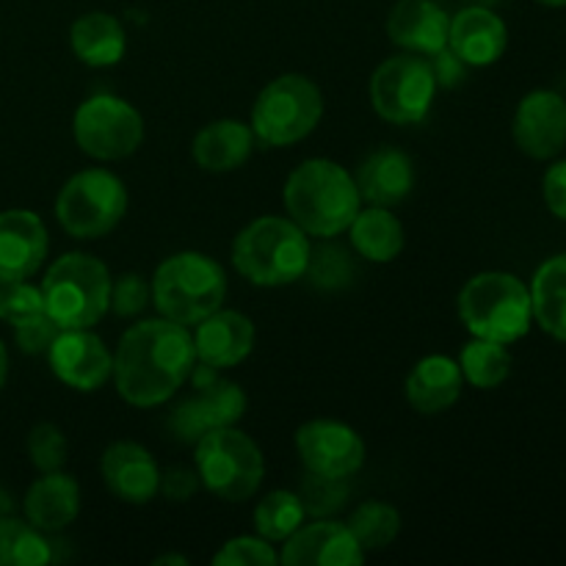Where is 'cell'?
<instances>
[{
    "mask_svg": "<svg viewBox=\"0 0 566 566\" xmlns=\"http://www.w3.org/2000/svg\"><path fill=\"white\" fill-rule=\"evenodd\" d=\"M53 562V545L28 520H0V566H44Z\"/></svg>",
    "mask_w": 566,
    "mask_h": 566,
    "instance_id": "cell-29",
    "label": "cell"
},
{
    "mask_svg": "<svg viewBox=\"0 0 566 566\" xmlns=\"http://www.w3.org/2000/svg\"><path fill=\"white\" fill-rule=\"evenodd\" d=\"M307 274L313 276L315 285L340 287L352 276V263H348L340 249H324V252H318V258H310Z\"/></svg>",
    "mask_w": 566,
    "mask_h": 566,
    "instance_id": "cell-39",
    "label": "cell"
},
{
    "mask_svg": "<svg viewBox=\"0 0 566 566\" xmlns=\"http://www.w3.org/2000/svg\"><path fill=\"white\" fill-rule=\"evenodd\" d=\"M59 326H55V321L50 318L48 313L42 315H33V318L22 321V324L14 326V343L20 352L25 354H48L50 343L55 340V335H59Z\"/></svg>",
    "mask_w": 566,
    "mask_h": 566,
    "instance_id": "cell-38",
    "label": "cell"
},
{
    "mask_svg": "<svg viewBox=\"0 0 566 566\" xmlns=\"http://www.w3.org/2000/svg\"><path fill=\"white\" fill-rule=\"evenodd\" d=\"M197 365L193 335L169 318L133 324L114 352V385L130 407H160L169 401Z\"/></svg>",
    "mask_w": 566,
    "mask_h": 566,
    "instance_id": "cell-1",
    "label": "cell"
},
{
    "mask_svg": "<svg viewBox=\"0 0 566 566\" xmlns=\"http://www.w3.org/2000/svg\"><path fill=\"white\" fill-rule=\"evenodd\" d=\"M254 324L235 310H216L193 326V352L197 363L208 368H235L252 354Z\"/></svg>",
    "mask_w": 566,
    "mask_h": 566,
    "instance_id": "cell-19",
    "label": "cell"
},
{
    "mask_svg": "<svg viewBox=\"0 0 566 566\" xmlns=\"http://www.w3.org/2000/svg\"><path fill=\"white\" fill-rule=\"evenodd\" d=\"M254 142L258 138L247 122L216 119L193 136L191 155L199 169L210 171V175H227L247 164Z\"/></svg>",
    "mask_w": 566,
    "mask_h": 566,
    "instance_id": "cell-25",
    "label": "cell"
},
{
    "mask_svg": "<svg viewBox=\"0 0 566 566\" xmlns=\"http://www.w3.org/2000/svg\"><path fill=\"white\" fill-rule=\"evenodd\" d=\"M429 64H431V72H434L437 88L459 86V83L464 81V75H468V64H464L451 48H442L440 53L429 55Z\"/></svg>",
    "mask_w": 566,
    "mask_h": 566,
    "instance_id": "cell-41",
    "label": "cell"
},
{
    "mask_svg": "<svg viewBox=\"0 0 566 566\" xmlns=\"http://www.w3.org/2000/svg\"><path fill=\"white\" fill-rule=\"evenodd\" d=\"M346 232L352 235L354 252L370 263H390L403 249V227L390 208H359Z\"/></svg>",
    "mask_w": 566,
    "mask_h": 566,
    "instance_id": "cell-27",
    "label": "cell"
},
{
    "mask_svg": "<svg viewBox=\"0 0 566 566\" xmlns=\"http://www.w3.org/2000/svg\"><path fill=\"white\" fill-rule=\"evenodd\" d=\"M296 453L304 470L324 479H352L365 464V442L340 420H310L296 431Z\"/></svg>",
    "mask_w": 566,
    "mask_h": 566,
    "instance_id": "cell-13",
    "label": "cell"
},
{
    "mask_svg": "<svg viewBox=\"0 0 566 566\" xmlns=\"http://www.w3.org/2000/svg\"><path fill=\"white\" fill-rule=\"evenodd\" d=\"M191 381L197 392L169 415V429L180 442L197 446L208 431L235 426L247 415V392L235 381L219 379L216 368L197 363Z\"/></svg>",
    "mask_w": 566,
    "mask_h": 566,
    "instance_id": "cell-12",
    "label": "cell"
},
{
    "mask_svg": "<svg viewBox=\"0 0 566 566\" xmlns=\"http://www.w3.org/2000/svg\"><path fill=\"white\" fill-rule=\"evenodd\" d=\"M280 562L285 566H359L365 551L357 545L348 525L335 520L302 525L287 542H282Z\"/></svg>",
    "mask_w": 566,
    "mask_h": 566,
    "instance_id": "cell-17",
    "label": "cell"
},
{
    "mask_svg": "<svg viewBox=\"0 0 566 566\" xmlns=\"http://www.w3.org/2000/svg\"><path fill=\"white\" fill-rule=\"evenodd\" d=\"M542 197H545L547 210H551L556 219L566 221V158L556 160V164L545 171Z\"/></svg>",
    "mask_w": 566,
    "mask_h": 566,
    "instance_id": "cell-40",
    "label": "cell"
},
{
    "mask_svg": "<svg viewBox=\"0 0 566 566\" xmlns=\"http://www.w3.org/2000/svg\"><path fill=\"white\" fill-rule=\"evenodd\" d=\"M149 302H153V287L142 274H122L119 280L111 282V310L122 318L138 315L147 310Z\"/></svg>",
    "mask_w": 566,
    "mask_h": 566,
    "instance_id": "cell-37",
    "label": "cell"
},
{
    "mask_svg": "<svg viewBox=\"0 0 566 566\" xmlns=\"http://www.w3.org/2000/svg\"><path fill=\"white\" fill-rule=\"evenodd\" d=\"M155 564H182V566H186L188 562H186V558H180V556H160V558H155Z\"/></svg>",
    "mask_w": 566,
    "mask_h": 566,
    "instance_id": "cell-45",
    "label": "cell"
},
{
    "mask_svg": "<svg viewBox=\"0 0 566 566\" xmlns=\"http://www.w3.org/2000/svg\"><path fill=\"white\" fill-rule=\"evenodd\" d=\"M197 473L208 492L227 503H243L265 479V457L258 442L235 426L208 431L197 440Z\"/></svg>",
    "mask_w": 566,
    "mask_h": 566,
    "instance_id": "cell-8",
    "label": "cell"
},
{
    "mask_svg": "<svg viewBox=\"0 0 566 566\" xmlns=\"http://www.w3.org/2000/svg\"><path fill=\"white\" fill-rule=\"evenodd\" d=\"M55 379L81 392H94L114 374V354L92 329H61L48 348Z\"/></svg>",
    "mask_w": 566,
    "mask_h": 566,
    "instance_id": "cell-15",
    "label": "cell"
},
{
    "mask_svg": "<svg viewBox=\"0 0 566 566\" xmlns=\"http://www.w3.org/2000/svg\"><path fill=\"white\" fill-rule=\"evenodd\" d=\"M464 387L462 368L446 354L423 357L407 376V401L420 415H440L459 401Z\"/></svg>",
    "mask_w": 566,
    "mask_h": 566,
    "instance_id": "cell-24",
    "label": "cell"
},
{
    "mask_svg": "<svg viewBox=\"0 0 566 566\" xmlns=\"http://www.w3.org/2000/svg\"><path fill=\"white\" fill-rule=\"evenodd\" d=\"M99 473L111 495L119 501L144 506L160 492V468L153 453L138 442L119 440L105 448L99 459Z\"/></svg>",
    "mask_w": 566,
    "mask_h": 566,
    "instance_id": "cell-18",
    "label": "cell"
},
{
    "mask_svg": "<svg viewBox=\"0 0 566 566\" xmlns=\"http://www.w3.org/2000/svg\"><path fill=\"white\" fill-rule=\"evenodd\" d=\"M528 287L536 324L551 337L566 343V252L545 260Z\"/></svg>",
    "mask_w": 566,
    "mask_h": 566,
    "instance_id": "cell-28",
    "label": "cell"
},
{
    "mask_svg": "<svg viewBox=\"0 0 566 566\" xmlns=\"http://www.w3.org/2000/svg\"><path fill=\"white\" fill-rule=\"evenodd\" d=\"M70 44L77 61L103 70V66L119 64L127 50V33L114 14L88 11L72 22Z\"/></svg>",
    "mask_w": 566,
    "mask_h": 566,
    "instance_id": "cell-26",
    "label": "cell"
},
{
    "mask_svg": "<svg viewBox=\"0 0 566 566\" xmlns=\"http://www.w3.org/2000/svg\"><path fill=\"white\" fill-rule=\"evenodd\" d=\"M304 503V512L313 514V517H326V514L337 512V509L346 503L348 490L343 484V479H324V475L310 473L304 479L302 492H298Z\"/></svg>",
    "mask_w": 566,
    "mask_h": 566,
    "instance_id": "cell-36",
    "label": "cell"
},
{
    "mask_svg": "<svg viewBox=\"0 0 566 566\" xmlns=\"http://www.w3.org/2000/svg\"><path fill=\"white\" fill-rule=\"evenodd\" d=\"M448 28L451 14L434 0H398L387 17L390 42L426 59L448 48Z\"/></svg>",
    "mask_w": 566,
    "mask_h": 566,
    "instance_id": "cell-21",
    "label": "cell"
},
{
    "mask_svg": "<svg viewBox=\"0 0 566 566\" xmlns=\"http://www.w3.org/2000/svg\"><path fill=\"white\" fill-rule=\"evenodd\" d=\"M66 453H70V446H66V437L59 426H33L31 434H28V457H31V464L39 473H53V470L64 468Z\"/></svg>",
    "mask_w": 566,
    "mask_h": 566,
    "instance_id": "cell-33",
    "label": "cell"
},
{
    "mask_svg": "<svg viewBox=\"0 0 566 566\" xmlns=\"http://www.w3.org/2000/svg\"><path fill=\"white\" fill-rule=\"evenodd\" d=\"M324 116V94L307 75L287 72L258 94L252 108L254 138L265 147H291L304 142Z\"/></svg>",
    "mask_w": 566,
    "mask_h": 566,
    "instance_id": "cell-7",
    "label": "cell"
},
{
    "mask_svg": "<svg viewBox=\"0 0 566 566\" xmlns=\"http://www.w3.org/2000/svg\"><path fill=\"white\" fill-rule=\"evenodd\" d=\"M512 136L528 158H558L566 147V99L553 88L525 94L514 111Z\"/></svg>",
    "mask_w": 566,
    "mask_h": 566,
    "instance_id": "cell-14",
    "label": "cell"
},
{
    "mask_svg": "<svg viewBox=\"0 0 566 566\" xmlns=\"http://www.w3.org/2000/svg\"><path fill=\"white\" fill-rule=\"evenodd\" d=\"M216 566H274L280 564V553L263 536H238L230 539L213 556Z\"/></svg>",
    "mask_w": 566,
    "mask_h": 566,
    "instance_id": "cell-35",
    "label": "cell"
},
{
    "mask_svg": "<svg viewBox=\"0 0 566 566\" xmlns=\"http://www.w3.org/2000/svg\"><path fill=\"white\" fill-rule=\"evenodd\" d=\"M77 147L97 160H125L142 147L144 119L127 99L94 94L77 105L72 119Z\"/></svg>",
    "mask_w": 566,
    "mask_h": 566,
    "instance_id": "cell-11",
    "label": "cell"
},
{
    "mask_svg": "<svg viewBox=\"0 0 566 566\" xmlns=\"http://www.w3.org/2000/svg\"><path fill=\"white\" fill-rule=\"evenodd\" d=\"M459 318L473 337L512 346L534 324L531 287L509 271H481L459 293Z\"/></svg>",
    "mask_w": 566,
    "mask_h": 566,
    "instance_id": "cell-4",
    "label": "cell"
},
{
    "mask_svg": "<svg viewBox=\"0 0 566 566\" xmlns=\"http://www.w3.org/2000/svg\"><path fill=\"white\" fill-rule=\"evenodd\" d=\"M48 227L33 210L0 213V282L31 280L48 258Z\"/></svg>",
    "mask_w": 566,
    "mask_h": 566,
    "instance_id": "cell-16",
    "label": "cell"
},
{
    "mask_svg": "<svg viewBox=\"0 0 566 566\" xmlns=\"http://www.w3.org/2000/svg\"><path fill=\"white\" fill-rule=\"evenodd\" d=\"M25 520L36 525L44 534H59L66 525L75 523L81 512V486L70 473H42V479L33 481L25 492Z\"/></svg>",
    "mask_w": 566,
    "mask_h": 566,
    "instance_id": "cell-23",
    "label": "cell"
},
{
    "mask_svg": "<svg viewBox=\"0 0 566 566\" xmlns=\"http://www.w3.org/2000/svg\"><path fill=\"white\" fill-rule=\"evenodd\" d=\"M348 531L368 556V553L385 551L387 545L396 542L398 531H401V514L390 503L365 501L363 506L354 509L352 520H348Z\"/></svg>",
    "mask_w": 566,
    "mask_h": 566,
    "instance_id": "cell-32",
    "label": "cell"
},
{
    "mask_svg": "<svg viewBox=\"0 0 566 566\" xmlns=\"http://www.w3.org/2000/svg\"><path fill=\"white\" fill-rule=\"evenodd\" d=\"M11 509H14V503H11V497L0 490V520L11 517Z\"/></svg>",
    "mask_w": 566,
    "mask_h": 566,
    "instance_id": "cell-44",
    "label": "cell"
},
{
    "mask_svg": "<svg viewBox=\"0 0 566 566\" xmlns=\"http://www.w3.org/2000/svg\"><path fill=\"white\" fill-rule=\"evenodd\" d=\"M437 81L426 55L398 53L381 61L370 77V103L392 125H418L429 116Z\"/></svg>",
    "mask_w": 566,
    "mask_h": 566,
    "instance_id": "cell-10",
    "label": "cell"
},
{
    "mask_svg": "<svg viewBox=\"0 0 566 566\" xmlns=\"http://www.w3.org/2000/svg\"><path fill=\"white\" fill-rule=\"evenodd\" d=\"M542 6H551V9H566V0H539Z\"/></svg>",
    "mask_w": 566,
    "mask_h": 566,
    "instance_id": "cell-46",
    "label": "cell"
},
{
    "mask_svg": "<svg viewBox=\"0 0 566 566\" xmlns=\"http://www.w3.org/2000/svg\"><path fill=\"white\" fill-rule=\"evenodd\" d=\"M304 514L307 512H304V503L298 497V492H269L254 506V531H258V536L269 539L271 545L287 542L304 525Z\"/></svg>",
    "mask_w": 566,
    "mask_h": 566,
    "instance_id": "cell-31",
    "label": "cell"
},
{
    "mask_svg": "<svg viewBox=\"0 0 566 566\" xmlns=\"http://www.w3.org/2000/svg\"><path fill=\"white\" fill-rule=\"evenodd\" d=\"M6 379H9V352H6L3 340H0V390H3Z\"/></svg>",
    "mask_w": 566,
    "mask_h": 566,
    "instance_id": "cell-43",
    "label": "cell"
},
{
    "mask_svg": "<svg viewBox=\"0 0 566 566\" xmlns=\"http://www.w3.org/2000/svg\"><path fill=\"white\" fill-rule=\"evenodd\" d=\"M354 182L363 202L376 205V208H396L412 193L415 164L401 149L381 147L359 164Z\"/></svg>",
    "mask_w": 566,
    "mask_h": 566,
    "instance_id": "cell-22",
    "label": "cell"
},
{
    "mask_svg": "<svg viewBox=\"0 0 566 566\" xmlns=\"http://www.w3.org/2000/svg\"><path fill=\"white\" fill-rule=\"evenodd\" d=\"M313 247L293 219L263 216L243 227L232 243V265L258 287L293 285L307 274Z\"/></svg>",
    "mask_w": 566,
    "mask_h": 566,
    "instance_id": "cell-3",
    "label": "cell"
},
{
    "mask_svg": "<svg viewBox=\"0 0 566 566\" xmlns=\"http://www.w3.org/2000/svg\"><path fill=\"white\" fill-rule=\"evenodd\" d=\"M202 484L199 481L197 470H188V468H171L166 473H160V492H164L169 501H188V497L197 492V486Z\"/></svg>",
    "mask_w": 566,
    "mask_h": 566,
    "instance_id": "cell-42",
    "label": "cell"
},
{
    "mask_svg": "<svg viewBox=\"0 0 566 566\" xmlns=\"http://www.w3.org/2000/svg\"><path fill=\"white\" fill-rule=\"evenodd\" d=\"M111 271L103 260L70 252L42 280L44 313L59 329H92L111 310Z\"/></svg>",
    "mask_w": 566,
    "mask_h": 566,
    "instance_id": "cell-5",
    "label": "cell"
},
{
    "mask_svg": "<svg viewBox=\"0 0 566 566\" xmlns=\"http://www.w3.org/2000/svg\"><path fill=\"white\" fill-rule=\"evenodd\" d=\"M459 368H462L464 381H470L473 387H479V390H495L512 374V354H509V348L503 343L473 337L462 348Z\"/></svg>",
    "mask_w": 566,
    "mask_h": 566,
    "instance_id": "cell-30",
    "label": "cell"
},
{
    "mask_svg": "<svg viewBox=\"0 0 566 566\" xmlns=\"http://www.w3.org/2000/svg\"><path fill=\"white\" fill-rule=\"evenodd\" d=\"M448 48L468 66H490L506 53L509 28L503 17L486 6H468L451 17Z\"/></svg>",
    "mask_w": 566,
    "mask_h": 566,
    "instance_id": "cell-20",
    "label": "cell"
},
{
    "mask_svg": "<svg viewBox=\"0 0 566 566\" xmlns=\"http://www.w3.org/2000/svg\"><path fill=\"white\" fill-rule=\"evenodd\" d=\"M44 313L42 287L31 285L28 280L0 282V321L17 326L33 315Z\"/></svg>",
    "mask_w": 566,
    "mask_h": 566,
    "instance_id": "cell-34",
    "label": "cell"
},
{
    "mask_svg": "<svg viewBox=\"0 0 566 566\" xmlns=\"http://www.w3.org/2000/svg\"><path fill=\"white\" fill-rule=\"evenodd\" d=\"M127 188L114 171L83 169L64 182L55 199V219L66 235L92 241L103 238L125 219Z\"/></svg>",
    "mask_w": 566,
    "mask_h": 566,
    "instance_id": "cell-9",
    "label": "cell"
},
{
    "mask_svg": "<svg viewBox=\"0 0 566 566\" xmlns=\"http://www.w3.org/2000/svg\"><path fill=\"white\" fill-rule=\"evenodd\" d=\"M282 199L287 219L313 238L343 235L363 208V197L348 169L326 158L298 164L287 175Z\"/></svg>",
    "mask_w": 566,
    "mask_h": 566,
    "instance_id": "cell-2",
    "label": "cell"
},
{
    "mask_svg": "<svg viewBox=\"0 0 566 566\" xmlns=\"http://www.w3.org/2000/svg\"><path fill=\"white\" fill-rule=\"evenodd\" d=\"M149 287L153 304L164 318L197 326L224 304L227 274L208 254L177 252L155 269Z\"/></svg>",
    "mask_w": 566,
    "mask_h": 566,
    "instance_id": "cell-6",
    "label": "cell"
}]
</instances>
